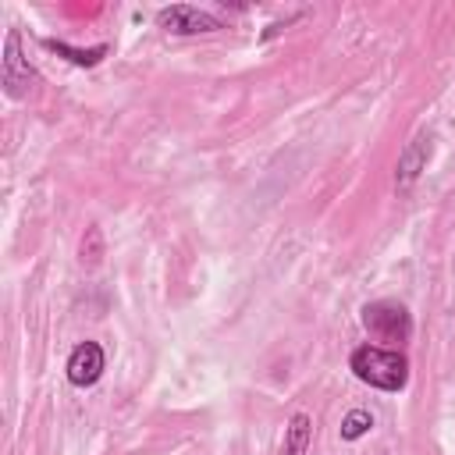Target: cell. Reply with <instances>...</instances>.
Wrapping results in <instances>:
<instances>
[{"mask_svg":"<svg viewBox=\"0 0 455 455\" xmlns=\"http://www.w3.org/2000/svg\"><path fill=\"white\" fill-rule=\"evenodd\" d=\"M43 46L53 50V53H64V57H68L71 64H78V68H92V64H100V60L110 53L107 43H100V46H92V50H75V46H68V43H60V39H43Z\"/></svg>","mask_w":455,"mask_h":455,"instance_id":"ba28073f","label":"cell"},{"mask_svg":"<svg viewBox=\"0 0 455 455\" xmlns=\"http://www.w3.org/2000/svg\"><path fill=\"white\" fill-rule=\"evenodd\" d=\"M156 25L174 32V36H199V32H217L220 21L210 11H199L192 4H171L156 14Z\"/></svg>","mask_w":455,"mask_h":455,"instance_id":"5b68a950","label":"cell"},{"mask_svg":"<svg viewBox=\"0 0 455 455\" xmlns=\"http://www.w3.org/2000/svg\"><path fill=\"white\" fill-rule=\"evenodd\" d=\"M348 366L352 373L377 387V391H402L409 384V359L398 352V348H384V345H359L352 348L348 355Z\"/></svg>","mask_w":455,"mask_h":455,"instance_id":"6da1fadb","label":"cell"},{"mask_svg":"<svg viewBox=\"0 0 455 455\" xmlns=\"http://www.w3.org/2000/svg\"><path fill=\"white\" fill-rule=\"evenodd\" d=\"M313 441V419L306 412H295L284 427V455H306Z\"/></svg>","mask_w":455,"mask_h":455,"instance_id":"52a82bcc","label":"cell"},{"mask_svg":"<svg viewBox=\"0 0 455 455\" xmlns=\"http://www.w3.org/2000/svg\"><path fill=\"white\" fill-rule=\"evenodd\" d=\"M427 160H430V135H416L402 156H398V167H395V185L398 192H409L416 185V178L427 171Z\"/></svg>","mask_w":455,"mask_h":455,"instance_id":"8992f818","label":"cell"},{"mask_svg":"<svg viewBox=\"0 0 455 455\" xmlns=\"http://www.w3.org/2000/svg\"><path fill=\"white\" fill-rule=\"evenodd\" d=\"M36 82H39L36 68L21 57V36H18V28H11L4 39V89L11 100H21V96H28V89Z\"/></svg>","mask_w":455,"mask_h":455,"instance_id":"3957f363","label":"cell"},{"mask_svg":"<svg viewBox=\"0 0 455 455\" xmlns=\"http://www.w3.org/2000/svg\"><path fill=\"white\" fill-rule=\"evenodd\" d=\"M359 320H363V327H366V334H370L373 341L402 345V341H409V334H412V316H409V309H405L402 302H395V299H373V302H366L363 313H359ZM387 345H384V348H387Z\"/></svg>","mask_w":455,"mask_h":455,"instance_id":"7a4b0ae2","label":"cell"},{"mask_svg":"<svg viewBox=\"0 0 455 455\" xmlns=\"http://www.w3.org/2000/svg\"><path fill=\"white\" fill-rule=\"evenodd\" d=\"M107 370V355L100 341H78L68 355V384L71 387H92Z\"/></svg>","mask_w":455,"mask_h":455,"instance_id":"277c9868","label":"cell"},{"mask_svg":"<svg viewBox=\"0 0 455 455\" xmlns=\"http://www.w3.org/2000/svg\"><path fill=\"white\" fill-rule=\"evenodd\" d=\"M373 430V412L370 409H352L345 419H341V441H359L363 434Z\"/></svg>","mask_w":455,"mask_h":455,"instance_id":"9c48e42d","label":"cell"}]
</instances>
